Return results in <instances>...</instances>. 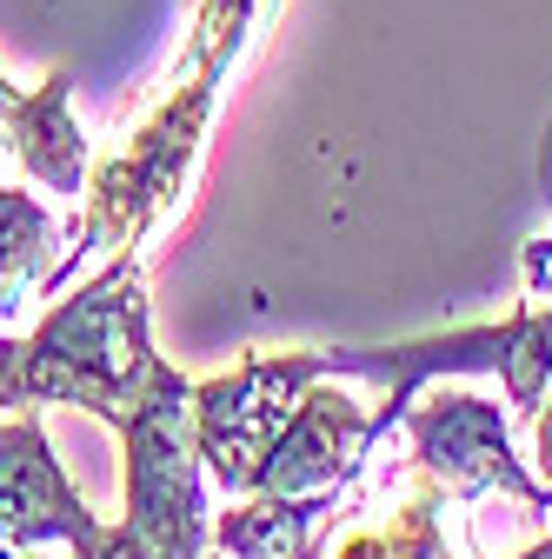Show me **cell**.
<instances>
[{"label":"cell","instance_id":"3","mask_svg":"<svg viewBox=\"0 0 552 559\" xmlns=\"http://www.w3.org/2000/svg\"><path fill=\"white\" fill-rule=\"evenodd\" d=\"M127 520L107 533V559H206V460L193 427V380L160 360L141 406L127 413Z\"/></svg>","mask_w":552,"mask_h":559},{"label":"cell","instance_id":"8","mask_svg":"<svg viewBox=\"0 0 552 559\" xmlns=\"http://www.w3.org/2000/svg\"><path fill=\"white\" fill-rule=\"evenodd\" d=\"M373 447H380L373 413L353 393L313 380L307 400L293 406V419L280 427V440L266 447L253 493H326V486H347V479H360V460H373Z\"/></svg>","mask_w":552,"mask_h":559},{"label":"cell","instance_id":"1","mask_svg":"<svg viewBox=\"0 0 552 559\" xmlns=\"http://www.w3.org/2000/svg\"><path fill=\"white\" fill-rule=\"evenodd\" d=\"M266 14H273V0H200L173 87L154 100V114L141 127L127 133L120 160H107L94 174L87 214L74 221V260L47 273V294H60L87 253H107V247L113 253H141V240L160 234L187 206L193 167H200L206 133H214V114H220V94L233 81L240 53L260 40Z\"/></svg>","mask_w":552,"mask_h":559},{"label":"cell","instance_id":"16","mask_svg":"<svg viewBox=\"0 0 552 559\" xmlns=\"http://www.w3.org/2000/svg\"><path fill=\"white\" fill-rule=\"evenodd\" d=\"M0 559H14V546H0ZM74 559H87V552H74Z\"/></svg>","mask_w":552,"mask_h":559},{"label":"cell","instance_id":"10","mask_svg":"<svg viewBox=\"0 0 552 559\" xmlns=\"http://www.w3.org/2000/svg\"><path fill=\"white\" fill-rule=\"evenodd\" d=\"M347 513H360L353 479L326 493H253L214 526V546L227 559H320Z\"/></svg>","mask_w":552,"mask_h":559},{"label":"cell","instance_id":"12","mask_svg":"<svg viewBox=\"0 0 552 559\" xmlns=\"http://www.w3.org/2000/svg\"><path fill=\"white\" fill-rule=\"evenodd\" d=\"M60 253V221L47 200L0 187V313H14L27 294H47V273Z\"/></svg>","mask_w":552,"mask_h":559},{"label":"cell","instance_id":"9","mask_svg":"<svg viewBox=\"0 0 552 559\" xmlns=\"http://www.w3.org/2000/svg\"><path fill=\"white\" fill-rule=\"evenodd\" d=\"M67 87H74L67 67H53L40 87H14L0 74V154L21 160V174L40 180L47 193L74 200L87 180V133L67 114Z\"/></svg>","mask_w":552,"mask_h":559},{"label":"cell","instance_id":"6","mask_svg":"<svg viewBox=\"0 0 552 559\" xmlns=\"http://www.w3.org/2000/svg\"><path fill=\"white\" fill-rule=\"evenodd\" d=\"M326 380V354H247L220 380H193V427H200V460L227 493H253V473L266 447L280 440L307 386Z\"/></svg>","mask_w":552,"mask_h":559},{"label":"cell","instance_id":"7","mask_svg":"<svg viewBox=\"0 0 552 559\" xmlns=\"http://www.w3.org/2000/svg\"><path fill=\"white\" fill-rule=\"evenodd\" d=\"M74 546L87 559H107V526L87 513V500L67 486L40 413L27 406L21 419L0 427V546Z\"/></svg>","mask_w":552,"mask_h":559},{"label":"cell","instance_id":"13","mask_svg":"<svg viewBox=\"0 0 552 559\" xmlns=\"http://www.w3.org/2000/svg\"><path fill=\"white\" fill-rule=\"evenodd\" d=\"M21 360H27V340L0 333V406H21Z\"/></svg>","mask_w":552,"mask_h":559},{"label":"cell","instance_id":"4","mask_svg":"<svg viewBox=\"0 0 552 559\" xmlns=\"http://www.w3.org/2000/svg\"><path fill=\"white\" fill-rule=\"evenodd\" d=\"M320 354H326V380L353 373V380L386 386V406L373 413L380 440L399 427V413L440 373H500L506 400H513V419H539V406L552 393V313L519 307L500 326H453V333L399 340V346H320Z\"/></svg>","mask_w":552,"mask_h":559},{"label":"cell","instance_id":"5","mask_svg":"<svg viewBox=\"0 0 552 559\" xmlns=\"http://www.w3.org/2000/svg\"><path fill=\"white\" fill-rule=\"evenodd\" d=\"M399 433H406V460L420 466L427 479L446 486V500H513L532 513H552V486L532 479L513 453V433L493 400L479 393H427L399 413Z\"/></svg>","mask_w":552,"mask_h":559},{"label":"cell","instance_id":"11","mask_svg":"<svg viewBox=\"0 0 552 559\" xmlns=\"http://www.w3.org/2000/svg\"><path fill=\"white\" fill-rule=\"evenodd\" d=\"M440 507H446V486L427 479L420 466L406 460V473H399V513H380V520L353 526L347 539L333 546V559H453Z\"/></svg>","mask_w":552,"mask_h":559},{"label":"cell","instance_id":"15","mask_svg":"<svg viewBox=\"0 0 552 559\" xmlns=\"http://www.w3.org/2000/svg\"><path fill=\"white\" fill-rule=\"evenodd\" d=\"M513 559H552V533H539V539H532L526 552H513Z\"/></svg>","mask_w":552,"mask_h":559},{"label":"cell","instance_id":"14","mask_svg":"<svg viewBox=\"0 0 552 559\" xmlns=\"http://www.w3.org/2000/svg\"><path fill=\"white\" fill-rule=\"evenodd\" d=\"M539 479L552 486V413H539Z\"/></svg>","mask_w":552,"mask_h":559},{"label":"cell","instance_id":"2","mask_svg":"<svg viewBox=\"0 0 552 559\" xmlns=\"http://www.w3.org/2000/svg\"><path fill=\"white\" fill-rule=\"evenodd\" d=\"M160 354L147 340V273L141 253H113L74 300H60L34 333L21 360V406H87L120 433L141 406Z\"/></svg>","mask_w":552,"mask_h":559}]
</instances>
